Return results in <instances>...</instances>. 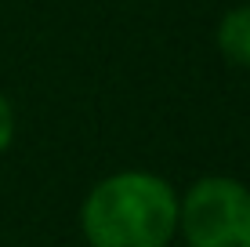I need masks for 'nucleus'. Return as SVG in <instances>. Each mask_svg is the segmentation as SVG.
Instances as JSON below:
<instances>
[{"label":"nucleus","instance_id":"1","mask_svg":"<svg viewBox=\"0 0 250 247\" xmlns=\"http://www.w3.org/2000/svg\"><path fill=\"white\" fill-rule=\"evenodd\" d=\"M91 247H167L178 233V193L152 171L102 178L80 207Z\"/></svg>","mask_w":250,"mask_h":247},{"label":"nucleus","instance_id":"2","mask_svg":"<svg viewBox=\"0 0 250 247\" xmlns=\"http://www.w3.org/2000/svg\"><path fill=\"white\" fill-rule=\"evenodd\" d=\"M178 229L188 247H250V189L207 175L178 200Z\"/></svg>","mask_w":250,"mask_h":247},{"label":"nucleus","instance_id":"3","mask_svg":"<svg viewBox=\"0 0 250 247\" xmlns=\"http://www.w3.org/2000/svg\"><path fill=\"white\" fill-rule=\"evenodd\" d=\"M218 51L229 66L250 69V4H239L218 22Z\"/></svg>","mask_w":250,"mask_h":247},{"label":"nucleus","instance_id":"4","mask_svg":"<svg viewBox=\"0 0 250 247\" xmlns=\"http://www.w3.org/2000/svg\"><path fill=\"white\" fill-rule=\"evenodd\" d=\"M11 138H15V113H11V102L0 95V153L11 146Z\"/></svg>","mask_w":250,"mask_h":247}]
</instances>
